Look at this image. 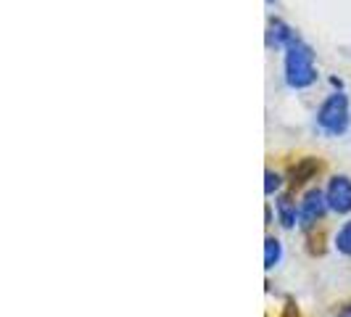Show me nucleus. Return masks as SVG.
Here are the masks:
<instances>
[{"label": "nucleus", "mask_w": 351, "mask_h": 317, "mask_svg": "<svg viewBox=\"0 0 351 317\" xmlns=\"http://www.w3.org/2000/svg\"><path fill=\"white\" fill-rule=\"evenodd\" d=\"M282 74H285V85L291 90H306L317 82L315 51H312V45L304 43L301 37H296V40L285 48Z\"/></svg>", "instance_id": "obj_1"}, {"label": "nucleus", "mask_w": 351, "mask_h": 317, "mask_svg": "<svg viewBox=\"0 0 351 317\" xmlns=\"http://www.w3.org/2000/svg\"><path fill=\"white\" fill-rule=\"evenodd\" d=\"M315 119H317V127H319L325 135H330V138L343 135V132L349 130V122H351L349 95H346L343 90L330 93V95L319 104Z\"/></svg>", "instance_id": "obj_2"}, {"label": "nucleus", "mask_w": 351, "mask_h": 317, "mask_svg": "<svg viewBox=\"0 0 351 317\" xmlns=\"http://www.w3.org/2000/svg\"><path fill=\"white\" fill-rule=\"evenodd\" d=\"M328 198H325V191L319 188H309L299 204V225L304 230H312L317 222H322V217L328 214Z\"/></svg>", "instance_id": "obj_3"}, {"label": "nucleus", "mask_w": 351, "mask_h": 317, "mask_svg": "<svg viewBox=\"0 0 351 317\" xmlns=\"http://www.w3.org/2000/svg\"><path fill=\"white\" fill-rule=\"evenodd\" d=\"M325 198H328L330 211H335V214H351V177H330V183L325 188Z\"/></svg>", "instance_id": "obj_4"}, {"label": "nucleus", "mask_w": 351, "mask_h": 317, "mask_svg": "<svg viewBox=\"0 0 351 317\" xmlns=\"http://www.w3.org/2000/svg\"><path fill=\"white\" fill-rule=\"evenodd\" d=\"M296 30L291 24H285L282 19H269L267 24V48H288L293 40H296Z\"/></svg>", "instance_id": "obj_5"}, {"label": "nucleus", "mask_w": 351, "mask_h": 317, "mask_svg": "<svg viewBox=\"0 0 351 317\" xmlns=\"http://www.w3.org/2000/svg\"><path fill=\"white\" fill-rule=\"evenodd\" d=\"M275 211H278V222H280V228L293 230L296 225H299V207H296L293 196L282 193L280 198L275 201Z\"/></svg>", "instance_id": "obj_6"}, {"label": "nucleus", "mask_w": 351, "mask_h": 317, "mask_svg": "<svg viewBox=\"0 0 351 317\" xmlns=\"http://www.w3.org/2000/svg\"><path fill=\"white\" fill-rule=\"evenodd\" d=\"M319 172V161L312 156H306V158H301L299 164L291 169V183L296 185V188H301L306 180H312V177Z\"/></svg>", "instance_id": "obj_7"}, {"label": "nucleus", "mask_w": 351, "mask_h": 317, "mask_svg": "<svg viewBox=\"0 0 351 317\" xmlns=\"http://www.w3.org/2000/svg\"><path fill=\"white\" fill-rule=\"evenodd\" d=\"M282 259V244L278 238L267 235L264 238V270H275Z\"/></svg>", "instance_id": "obj_8"}, {"label": "nucleus", "mask_w": 351, "mask_h": 317, "mask_svg": "<svg viewBox=\"0 0 351 317\" xmlns=\"http://www.w3.org/2000/svg\"><path fill=\"white\" fill-rule=\"evenodd\" d=\"M335 248H338V254L351 257V220L343 222V225L338 228V233H335Z\"/></svg>", "instance_id": "obj_9"}, {"label": "nucleus", "mask_w": 351, "mask_h": 317, "mask_svg": "<svg viewBox=\"0 0 351 317\" xmlns=\"http://www.w3.org/2000/svg\"><path fill=\"white\" fill-rule=\"evenodd\" d=\"M282 188V175L280 172H272V169H267L264 172V193L267 196H275L278 191Z\"/></svg>", "instance_id": "obj_10"}, {"label": "nucleus", "mask_w": 351, "mask_h": 317, "mask_svg": "<svg viewBox=\"0 0 351 317\" xmlns=\"http://www.w3.org/2000/svg\"><path fill=\"white\" fill-rule=\"evenodd\" d=\"M264 225H272V207L264 209Z\"/></svg>", "instance_id": "obj_11"}, {"label": "nucleus", "mask_w": 351, "mask_h": 317, "mask_svg": "<svg viewBox=\"0 0 351 317\" xmlns=\"http://www.w3.org/2000/svg\"><path fill=\"white\" fill-rule=\"evenodd\" d=\"M335 317H351V304H346V307H343Z\"/></svg>", "instance_id": "obj_12"}, {"label": "nucleus", "mask_w": 351, "mask_h": 317, "mask_svg": "<svg viewBox=\"0 0 351 317\" xmlns=\"http://www.w3.org/2000/svg\"><path fill=\"white\" fill-rule=\"evenodd\" d=\"M267 3H272V0H267Z\"/></svg>", "instance_id": "obj_13"}]
</instances>
